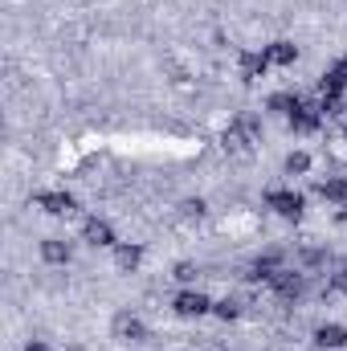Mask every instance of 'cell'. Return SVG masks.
<instances>
[{
    "label": "cell",
    "instance_id": "3",
    "mask_svg": "<svg viewBox=\"0 0 347 351\" xmlns=\"http://www.w3.org/2000/svg\"><path fill=\"white\" fill-rule=\"evenodd\" d=\"M110 335H115L119 343H147V327H143V319L131 315V311H119V315H115Z\"/></svg>",
    "mask_w": 347,
    "mask_h": 351
},
{
    "label": "cell",
    "instance_id": "8",
    "mask_svg": "<svg viewBox=\"0 0 347 351\" xmlns=\"http://www.w3.org/2000/svg\"><path fill=\"white\" fill-rule=\"evenodd\" d=\"M143 262V241H119L115 245V265H119V274H135Z\"/></svg>",
    "mask_w": 347,
    "mask_h": 351
},
{
    "label": "cell",
    "instance_id": "13",
    "mask_svg": "<svg viewBox=\"0 0 347 351\" xmlns=\"http://www.w3.org/2000/svg\"><path fill=\"white\" fill-rule=\"evenodd\" d=\"M213 315L229 323V319H237V315H241V302H237V298H221V302H213Z\"/></svg>",
    "mask_w": 347,
    "mask_h": 351
},
{
    "label": "cell",
    "instance_id": "5",
    "mask_svg": "<svg viewBox=\"0 0 347 351\" xmlns=\"http://www.w3.org/2000/svg\"><path fill=\"white\" fill-rule=\"evenodd\" d=\"M82 241H86L90 250H110V245H115V225L102 221V217H86V225H82Z\"/></svg>",
    "mask_w": 347,
    "mask_h": 351
},
{
    "label": "cell",
    "instance_id": "10",
    "mask_svg": "<svg viewBox=\"0 0 347 351\" xmlns=\"http://www.w3.org/2000/svg\"><path fill=\"white\" fill-rule=\"evenodd\" d=\"M265 58H270V66H294V62H298V45L286 41V37H282V41H270V45H265Z\"/></svg>",
    "mask_w": 347,
    "mask_h": 351
},
{
    "label": "cell",
    "instance_id": "17",
    "mask_svg": "<svg viewBox=\"0 0 347 351\" xmlns=\"http://www.w3.org/2000/svg\"><path fill=\"white\" fill-rule=\"evenodd\" d=\"M344 217H347V213H344Z\"/></svg>",
    "mask_w": 347,
    "mask_h": 351
},
{
    "label": "cell",
    "instance_id": "7",
    "mask_svg": "<svg viewBox=\"0 0 347 351\" xmlns=\"http://www.w3.org/2000/svg\"><path fill=\"white\" fill-rule=\"evenodd\" d=\"M41 262L45 265H70L74 262V245L66 237H45L41 241Z\"/></svg>",
    "mask_w": 347,
    "mask_h": 351
},
{
    "label": "cell",
    "instance_id": "14",
    "mask_svg": "<svg viewBox=\"0 0 347 351\" xmlns=\"http://www.w3.org/2000/svg\"><path fill=\"white\" fill-rule=\"evenodd\" d=\"M172 278H176V282H184V286H196V278H200V265L180 262V265L172 269Z\"/></svg>",
    "mask_w": 347,
    "mask_h": 351
},
{
    "label": "cell",
    "instance_id": "2",
    "mask_svg": "<svg viewBox=\"0 0 347 351\" xmlns=\"http://www.w3.org/2000/svg\"><path fill=\"white\" fill-rule=\"evenodd\" d=\"M172 311L180 315V319H200V315L213 311V298H208L204 290H196V286H184V290L172 298Z\"/></svg>",
    "mask_w": 347,
    "mask_h": 351
},
{
    "label": "cell",
    "instance_id": "6",
    "mask_svg": "<svg viewBox=\"0 0 347 351\" xmlns=\"http://www.w3.org/2000/svg\"><path fill=\"white\" fill-rule=\"evenodd\" d=\"M315 348H319V351L347 348V327H344V323H319V327H315Z\"/></svg>",
    "mask_w": 347,
    "mask_h": 351
},
{
    "label": "cell",
    "instance_id": "12",
    "mask_svg": "<svg viewBox=\"0 0 347 351\" xmlns=\"http://www.w3.org/2000/svg\"><path fill=\"white\" fill-rule=\"evenodd\" d=\"M282 168H286V176H307L311 172V156H307V152H290Z\"/></svg>",
    "mask_w": 347,
    "mask_h": 351
},
{
    "label": "cell",
    "instance_id": "15",
    "mask_svg": "<svg viewBox=\"0 0 347 351\" xmlns=\"http://www.w3.org/2000/svg\"><path fill=\"white\" fill-rule=\"evenodd\" d=\"M331 74H335V78H339V82H344V86H347V58H344V62H339V66H331Z\"/></svg>",
    "mask_w": 347,
    "mask_h": 351
},
{
    "label": "cell",
    "instance_id": "9",
    "mask_svg": "<svg viewBox=\"0 0 347 351\" xmlns=\"http://www.w3.org/2000/svg\"><path fill=\"white\" fill-rule=\"evenodd\" d=\"M265 70H270L265 49H246L241 53V82H258V78H265Z\"/></svg>",
    "mask_w": 347,
    "mask_h": 351
},
{
    "label": "cell",
    "instance_id": "1",
    "mask_svg": "<svg viewBox=\"0 0 347 351\" xmlns=\"http://www.w3.org/2000/svg\"><path fill=\"white\" fill-rule=\"evenodd\" d=\"M265 208H274L278 217H286V221H298L302 217V208H307V200H302V192H294V188H265Z\"/></svg>",
    "mask_w": 347,
    "mask_h": 351
},
{
    "label": "cell",
    "instance_id": "16",
    "mask_svg": "<svg viewBox=\"0 0 347 351\" xmlns=\"http://www.w3.org/2000/svg\"><path fill=\"white\" fill-rule=\"evenodd\" d=\"M25 351H53V348H49V343H41V339H29V343H25Z\"/></svg>",
    "mask_w": 347,
    "mask_h": 351
},
{
    "label": "cell",
    "instance_id": "4",
    "mask_svg": "<svg viewBox=\"0 0 347 351\" xmlns=\"http://www.w3.org/2000/svg\"><path fill=\"white\" fill-rule=\"evenodd\" d=\"M33 200H37V208L49 213V217H74V213H78V200H74L70 192H37Z\"/></svg>",
    "mask_w": 347,
    "mask_h": 351
},
{
    "label": "cell",
    "instance_id": "11",
    "mask_svg": "<svg viewBox=\"0 0 347 351\" xmlns=\"http://www.w3.org/2000/svg\"><path fill=\"white\" fill-rule=\"evenodd\" d=\"M315 188H319L323 200H331V204H347V176H327V180H319Z\"/></svg>",
    "mask_w": 347,
    "mask_h": 351
}]
</instances>
